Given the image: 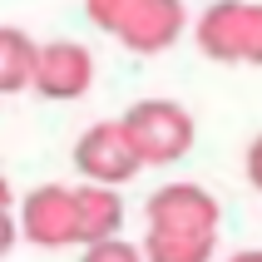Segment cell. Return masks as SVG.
I'll list each match as a JSON object with an SVG mask.
<instances>
[{
    "label": "cell",
    "instance_id": "obj_5",
    "mask_svg": "<svg viewBox=\"0 0 262 262\" xmlns=\"http://www.w3.org/2000/svg\"><path fill=\"white\" fill-rule=\"evenodd\" d=\"M20 237H30L35 248L55 252V248H74L79 243V223H74V188L64 183H40L25 193L20 203Z\"/></svg>",
    "mask_w": 262,
    "mask_h": 262
},
{
    "label": "cell",
    "instance_id": "obj_11",
    "mask_svg": "<svg viewBox=\"0 0 262 262\" xmlns=\"http://www.w3.org/2000/svg\"><path fill=\"white\" fill-rule=\"evenodd\" d=\"M84 262H144V252L134 248V243H124V237H109V243L84 248Z\"/></svg>",
    "mask_w": 262,
    "mask_h": 262
},
{
    "label": "cell",
    "instance_id": "obj_15",
    "mask_svg": "<svg viewBox=\"0 0 262 262\" xmlns=\"http://www.w3.org/2000/svg\"><path fill=\"white\" fill-rule=\"evenodd\" d=\"M0 213H10V183H5V173H0Z\"/></svg>",
    "mask_w": 262,
    "mask_h": 262
},
{
    "label": "cell",
    "instance_id": "obj_9",
    "mask_svg": "<svg viewBox=\"0 0 262 262\" xmlns=\"http://www.w3.org/2000/svg\"><path fill=\"white\" fill-rule=\"evenodd\" d=\"M30 74H35V40L15 25H0V94L30 89Z\"/></svg>",
    "mask_w": 262,
    "mask_h": 262
},
{
    "label": "cell",
    "instance_id": "obj_10",
    "mask_svg": "<svg viewBox=\"0 0 262 262\" xmlns=\"http://www.w3.org/2000/svg\"><path fill=\"white\" fill-rule=\"evenodd\" d=\"M213 248H218V237H159V233H148L139 243L144 262H208Z\"/></svg>",
    "mask_w": 262,
    "mask_h": 262
},
{
    "label": "cell",
    "instance_id": "obj_2",
    "mask_svg": "<svg viewBox=\"0 0 262 262\" xmlns=\"http://www.w3.org/2000/svg\"><path fill=\"white\" fill-rule=\"evenodd\" d=\"M124 144L134 148L139 168L144 163H178L193 148V114L178 99H139L129 114L119 119Z\"/></svg>",
    "mask_w": 262,
    "mask_h": 262
},
{
    "label": "cell",
    "instance_id": "obj_6",
    "mask_svg": "<svg viewBox=\"0 0 262 262\" xmlns=\"http://www.w3.org/2000/svg\"><path fill=\"white\" fill-rule=\"evenodd\" d=\"M74 168H79L84 183H94V188H119V183H129V178L139 173V159H134V148L124 144L119 119H99L94 129L79 134Z\"/></svg>",
    "mask_w": 262,
    "mask_h": 262
},
{
    "label": "cell",
    "instance_id": "obj_8",
    "mask_svg": "<svg viewBox=\"0 0 262 262\" xmlns=\"http://www.w3.org/2000/svg\"><path fill=\"white\" fill-rule=\"evenodd\" d=\"M74 223H79V243H84V248L119 237V228H124V203H119V193L114 188H94V183L74 188Z\"/></svg>",
    "mask_w": 262,
    "mask_h": 262
},
{
    "label": "cell",
    "instance_id": "obj_14",
    "mask_svg": "<svg viewBox=\"0 0 262 262\" xmlns=\"http://www.w3.org/2000/svg\"><path fill=\"white\" fill-rule=\"evenodd\" d=\"M228 262H262V248H248V252H233Z\"/></svg>",
    "mask_w": 262,
    "mask_h": 262
},
{
    "label": "cell",
    "instance_id": "obj_13",
    "mask_svg": "<svg viewBox=\"0 0 262 262\" xmlns=\"http://www.w3.org/2000/svg\"><path fill=\"white\" fill-rule=\"evenodd\" d=\"M15 237H20V228H15V218L10 213H0V257L15 248Z\"/></svg>",
    "mask_w": 262,
    "mask_h": 262
},
{
    "label": "cell",
    "instance_id": "obj_1",
    "mask_svg": "<svg viewBox=\"0 0 262 262\" xmlns=\"http://www.w3.org/2000/svg\"><path fill=\"white\" fill-rule=\"evenodd\" d=\"M84 15L134 55H159L183 35L188 10L178 0H89Z\"/></svg>",
    "mask_w": 262,
    "mask_h": 262
},
{
    "label": "cell",
    "instance_id": "obj_12",
    "mask_svg": "<svg viewBox=\"0 0 262 262\" xmlns=\"http://www.w3.org/2000/svg\"><path fill=\"white\" fill-rule=\"evenodd\" d=\"M248 183L262 193V134H257V139L248 144Z\"/></svg>",
    "mask_w": 262,
    "mask_h": 262
},
{
    "label": "cell",
    "instance_id": "obj_4",
    "mask_svg": "<svg viewBox=\"0 0 262 262\" xmlns=\"http://www.w3.org/2000/svg\"><path fill=\"white\" fill-rule=\"evenodd\" d=\"M144 218H148V233L159 237H218L223 208L198 183H163L148 193Z\"/></svg>",
    "mask_w": 262,
    "mask_h": 262
},
{
    "label": "cell",
    "instance_id": "obj_3",
    "mask_svg": "<svg viewBox=\"0 0 262 262\" xmlns=\"http://www.w3.org/2000/svg\"><path fill=\"white\" fill-rule=\"evenodd\" d=\"M198 50L218 64H262V5H208L198 20Z\"/></svg>",
    "mask_w": 262,
    "mask_h": 262
},
{
    "label": "cell",
    "instance_id": "obj_7",
    "mask_svg": "<svg viewBox=\"0 0 262 262\" xmlns=\"http://www.w3.org/2000/svg\"><path fill=\"white\" fill-rule=\"evenodd\" d=\"M89 84H94V55L84 45H74V40L35 45V74H30L35 94H45V99H79Z\"/></svg>",
    "mask_w": 262,
    "mask_h": 262
}]
</instances>
